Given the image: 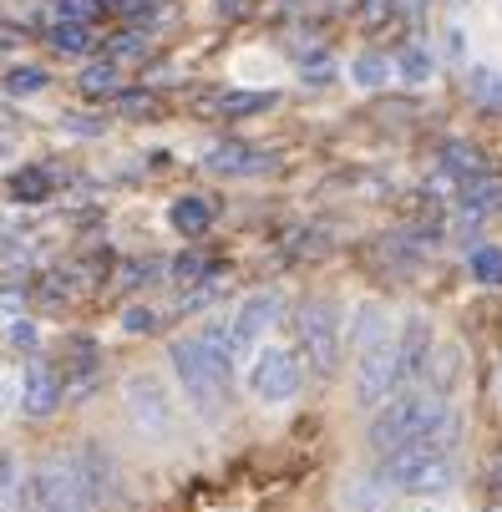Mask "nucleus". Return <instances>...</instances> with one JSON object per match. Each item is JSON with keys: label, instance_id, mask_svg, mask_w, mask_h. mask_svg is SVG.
<instances>
[{"label": "nucleus", "instance_id": "1", "mask_svg": "<svg viewBox=\"0 0 502 512\" xmlns=\"http://www.w3.org/2000/svg\"><path fill=\"white\" fill-rule=\"evenodd\" d=\"M457 436H462V411L452 406L426 436L401 442L396 452H381V482L391 492H411V497H432L447 492L457 482Z\"/></svg>", "mask_w": 502, "mask_h": 512}, {"label": "nucleus", "instance_id": "2", "mask_svg": "<svg viewBox=\"0 0 502 512\" xmlns=\"http://www.w3.org/2000/svg\"><path fill=\"white\" fill-rule=\"evenodd\" d=\"M447 411H452V396H437V391H426V386H406V391H396L386 406H376L371 447H376V452H396L401 442H416V436H426Z\"/></svg>", "mask_w": 502, "mask_h": 512}, {"label": "nucleus", "instance_id": "3", "mask_svg": "<svg viewBox=\"0 0 502 512\" xmlns=\"http://www.w3.org/2000/svg\"><path fill=\"white\" fill-rule=\"evenodd\" d=\"M21 502H26V512H97L71 447H56L51 457H41L31 467V477L21 487Z\"/></svg>", "mask_w": 502, "mask_h": 512}, {"label": "nucleus", "instance_id": "4", "mask_svg": "<svg viewBox=\"0 0 502 512\" xmlns=\"http://www.w3.org/2000/svg\"><path fill=\"white\" fill-rule=\"evenodd\" d=\"M295 355L310 376L330 381L340 365V310L335 300H305L295 315Z\"/></svg>", "mask_w": 502, "mask_h": 512}, {"label": "nucleus", "instance_id": "5", "mask_svg": "<svg viewBox=\"0 0 502 512\" xmlns=\"http://www.w3.org/2000/svg\"><path fill=\"white\" fill-rule=\"evenodd\" d=\"M168 365H173L178 386L188 391V401L198 406V416L219 421V416H224V406H229V381H224L219 371H213V360L203 355L198 335L173 340V345H168Z\"/></svg>", "mask_w": 502, "mask_h": 512}, {"label": "nucleus", "instance_id": "6", "mask_svg": "<svg viewBox=\"0 0 502 512\" xmlns=\"http://www.w3.org/2000/svg\"><path fill=\"white\" fill-rule=\"evenodd\" d=\"M305 386V365L295 350H284V345H264L254 360H249V391L254 401L264 406H284V401H295Z\"/></svg>", "mask_w": 502, "mask_h": 512}, {"label": "nucleus", "instance_id": "7", "mask_svg": "<svg viewBox=\"0 0 502 512\" xmlns=\"http://www.w3.org/2000/svg\"><path fill=\"white\" fill-rule=\"evenodd\" d=\"M122 406H127V421L142 431V436H153V442H168L173 436V396L158 376H127L122 381Z\"/></svg>", "mask_w": 502, "mask_h": 512}, {"label": "nucleus", "instance_id": "8", "mask_svg": "<svg viewBox=\"0 0 502 512\" xmlns=\"http://www.w3.org/2000/svg\"><path fill=\"white\" fill-rule=\"evenodd\" d=\"M401 391V371H396V335L355 350V401L361 406H386Z\"/></svg>", "mask_w": 502, "mask_h": 512}, {"label": "nucleus", "instance_id": "9", "mask_svg": "<svg viewBox=\"0 0 502 512\" xmlns=\"http://www.w3.org/2000/svg\"><path fill=\"white\" fill-rule=\"evenodd\" d=\"M71 452H77V467H82V482H87L97 512L127 507V477H122L117 457H112L102 442H71Z\"/></svg>", "mask_w": 502, "mask_h": 512}, {"label": "nucleus", "instance_id": "10", "mask_svg": "<svg viewBox=\"0 0 502 512\" xmlns=\"http://www.w3.org/2000/svg\"><path fill=\"white\" fill-rule=\"evenodd\" d=\"M432 350H437V330H432V320H426L421 310H411V315H406V325H401V335H396V371H401V391H406V386H421Z\"/></svg>", "mask_w": 502, "mask_h": 512}, {"label": "nucleus", "instance_id": "11", "mask_svg": "<svg viewBox=\"0 0 502 512\" xmlns=\"http://www.w3.org/2000/svg\"><path fill=\"white\" fill-rule=\"evenodd\" d=\"M279 310H284V305H279L274 289H254V295H244V300H239V310H234L229 320H234V340H239V350H244V355H249V350L259 345V335L279 320Z\"/></svg>", "mask_w": 502, "mask_h": 512}, {"label": "nucleus", "instance_id": "12", "mask_svg": "<svg viewBox=\"0 0 502 512\" xmlns=\"http://www.w3.org/2000/svg\"><path fill=\"white\" fill-rule=\"evenodd\" d=\"M203 168L219 173V178H254V173L274 168V158L249 148V142H213V148L203 153Z\"/></svg>", "mask_w": 502, "mask_h": 512}, {"label": "nucleus", "instance_id": "13", "mask_svg": "<svg viewBox=\"0 0 502 512\" xmlns=\"http://www.w3.org/2000/svg\"><path fill=\"white\" fill-rule=\"evenodd\" d=\"M61 406V371L56 365H31V371L21 376V411L31 416V421H41V416H51Z\"/></svg>", "mask_w": 502, "mask_h": 512}, {"label": "nucleus", "instance_id": "14", "mask_svg": "<svg viewBox=\"0 0 502 512\" xmlns=\"http://www.w3.org/2000/svg\"><path fill=\"white\" fill-rule=\"evenodd\" d=\"M198 345H203V355L213 360V371L234 386V371H239V360H244V350H239V340H234V320H208V325L198 330Z\"/></svg>", "mask_w": 502, "mask_h": 512}, {"label": "nucleus", "instance_id": "15", "mask_svg": "<svg viewBox=\"0 0 502 512\" xmlns=\"http://www.w3.org/2000/svg\"><path fill=\"white\" fill-rule=\"evenodd\" d=\"M457 381H462V345H437L432 350V360H426V376H421V386L426 391H437V396H452L457 391Z\"/></svg>", "mask_w": 502, "mask_h": 512}, {"label": "nucleus", "instance_id": "16", "mask_svg": "<svg viewBox=\"0 0 502 512\" xmlns=\"http://www.w3.org/2000/svg\"><path fill=\"white\" fill-rule=\"evenodd\" d=\"M345 335H350V350H366V345L386 340L391 335L386 330V305L381 300H361V305H355V315H350V325H345Z\"/></svg>", "mask_w": 502, "mask_h": 512}, {"label": "nucleus", "instance_id": "17", "mask_svg": "<svg viewBox=\"0 0 502 512\" xmlns=\"http://www.w3.org/2000/svg\"><path fill=\"white\" fill-rule=\"evenodd\" d=\"M168 224H173L183 239H198V234L213 224V203L198 198V193H188V198H178V203L168 208Z\"/></svg>", "mask_w": 502, "mask_h": 512}, {"label": "nucleus", "instance_id": "18", "mask_svg": "<svg viewBox=\"0 0 502 512\" xmlns=\"http://www.w3.org/2000/svg\"><path fill=\"white\" fill-rule=\"evenodd\" d=\"M437 158H442V173H452L457 183L487 173V158H482V148H472V142H442Z\"/></svg>", "mask_w": 502, "mask_h": 512}, {"label": "nucleus", "instance_id": "19", "mask_svg": "<svg viewBox=\"0 0 502 512\" xmlns=\"http://www.w3.org/2000/svg\"><path fill=\"white\" fill-rule=\"evenodd\" d=\"M391 77H396V61L381 56V51H361V56L350 61V82H355V87H366V92L386 87Z\"/></svg>", "mask_w": 502, "mask_h": 512}, {"label": "nucleus", "instance_id": "20", "mask_svg": "<svg viewBox=\"0 0 502 512\" xmlns=\"http://www.w3.org/2000/svg\"><path fill=\"white\" fill-rule=\"evenodd\" d=\"M274 107V92H224V97H213V112L219 117H259Z\"/></svg>", "mask_w": 502, "mask_h": 512}, {"label": "nucleus", "instance_id": "21", "mask_svg": "<svg viewBox=\"0 0 502 512\" xmlns=\"http://www.w3.org/2000/svg\"><path fill=\"white\" fill-rule=\"evenodd\" d=\"M51 188H56V183H51L46 168H16V173H11V198H16V203H46Z\"/></svg>", "mask_w": 502, "mask_h": 512}, {"label": "nucleus", "instance_id": "22", "mask_svg": "<svg viewBox=\"0 0 502 512\" xmlns=\"http://www.w3.org/2000/svg\"><path fill=\"white\" fill-rule=\"evenodd\" d=\"M77 87H82L87 97H107V92L122 87V66H117V61H92V66H82Z\"/></svg>", "mask_w": 502, "mask_h": 512}, {"label": "nucleus", "instance_id": "23", "mask_svg": "<svg viewBox=\"0 0 502 512\" xmlns=\"http://www.w3.org/2000/svg\"><path fill=\"white\" fill-rule=\"evenodd\" d=\"M467 269H472L477 284L502 289V249H497V244H477V249L467 254Z\"/></svg>", "mask_w": 502, "mask_h": 512}, {"label": "nucleus", "instance_id": "24", "mask_svg": "<svg viewBox=\"0 0 502 512\" xmlns=\"http://www.w3.org/2000/svg\"><path fill=\"white\" fill-rule=\"evenodd\" d=\"M432 51H426V46H406L401 56H396V77L401 82H411V87H426V82H432Z\"/></svg>", "mask_w": 502, "mask_h": 512}, {"label": "nucleus", "instance_id": "25", "mask_svg": "<svg viewBox=\"0 0 502 512\" xmlns=\"http://www.w3.org/2000/svg\"><path fill=\"white\" fill-rule=\"evenodd\" d=\"M51 46L66 51V56H77V51H92L97 36H92L87 21H56V26H51Z\"/></svg>", "mask_w": 502, "mask_h": 512}, {"label": "nucleus", "instance_id": "26", "mask_svg": "<svg viewBox=\"0 0 502 512\" xmlns=\"http://www.w3.org/2000/svg\"><path fill=\"white\" fill-rule=\"evenodd\" d=\"M168 274H173V284H183V289H193L198 279H208L213 269H208V259L198 254V249H188V254H178L173 264H168Z\"/></svg>", "mask_w": 502, "mask_h": 512}, {"label": "nucleus", "instance_id": "27", "mask_svg": "<svg viewBox=\"0 0 502 512\" xmlns=\"http://www.w3.org/2000/svg\"><path fill=\"white\" fill-rule=\"evenodd\" d=\"M46 82H51V77H46L41 66H16L0 87H6L11 97H36V92H46Z\"/></svg>", "mask_w": 502, "mask_h": 512}, {"label": "nucleus", "instance_id": "28", "mask_svg": "<svg viewBox=\"0 0 502 512\" xmlns=\"http://www.w3.org/2000/svg\"><path fill=\"white\" fill-rule=\"evenodd\" d=\"M467 92H472L477 102H487V107H502V71H487V66H477L472 77H467Z\"/></svg>", "mask_w": 502, "mask_h": 512}, {"label": "nucleus", "instance_id": "29", "mask_svg": "<svg viewBox=\"0 0 502 512\" xmlns=\"http://www.w3.org/2000/svg\"><path fill=\"white\" fill-rule=\"evenodd\" d=\"M21 502V477H16V457L0 447V512H16Z\"/></svg>", "mask_w": 502, "mask_h": 512}, {"label": "nucleus", "instance_id": "30", "mask_svg": "<svg viewBox=\"0 0 502 512\" xmlns=\"http://www.w3.org/2000/svg\"><path fill=\"white\" fill-rule=\"evenodd\" d=\"M142 51H148V36H142V31H117L112 36V46H107V61H137Z\"/></svg>", "mask_w": 502, "mask_h": 512}, {"label": "nucleus", "instance_id": "31", "mask_svg": "<svg viewBox=\"0 0 502 512\" xmlns=\"http://www.w3.org/2000/svg\"><path fill=\"white\" fill-rule=\"evenodd\" d=\"M158 274H163L158 259H127V264L117 269V284H122V289H137V284H148V279H158Z\"/></svg>", "mask_w": 502, "mask_h": 512}, {"label": "nucleus", "instance_id": "32", "mask_svg": "<svg viewBox=\"0 0 502 512\" xmlns=\"http://www.w3.org/2000/svg\"><path fill=\"white\" fill-rule=\"evenodd\" d=\"M224 274H208V279H198L193 289H188V295H183V310H198V305H208V300H219L224 295Z\"/></svg>", "mask_w": 502, "mask_h": 512}, {"label": "nucleus", "instance_id": "33", "mask_svg": "<svg viewBox=\"0 0 502 512\" xmlns=\"http://www.w3.org/2000/svg\"><path fill=\"white\" fill-rule=\"evenodd\" d=\"M56 16H61V21H87V26H92V21L102 16V0H56Z\"/></svg>", "mask_w": 502, "mask_h": 512}, {"label": "nucleus", "instance_id": "34", "mask_svg": "<svg viewBox=\"0 0 502 512\" xmlns=\"http://www.w3.org/2000/svg\"><path fill=\"white\" fill-rule=\"evenodd\" d=\"M21 406V376L11 371V365H0V416Z\"/></svg>", "mask_w": 502, "mask_h": 512}, {"label": "nucleus", "instance_id": "35", "mask_svg": "<svg viewBox=\"0 0 502 512\" xmlns=\"http://www.w3.org/2000/svg\"><path fill=\"white\" fill-rule=\"evenodd\" d=\"M117 112L122 117H148L153 112V97L148 92H117Z\"/></svg>", "mask_w": 502, "mask_h": 512}, {"label": "nucleus", "instance_id": "36", "mask_svg": "<svg viewBox=\"0 0 502 512\" xmlns=\"http://www.w3.org/2000/svg\"><path fill=\"white\" fill-rule=\"evenodd\" d=\"M300 77H305L310 87H325V82L335 77V66H330V56H310V61L300 66Z\"/></svg>", "mask_w": 502, "mask_h": 512}, {"label": "nucleus", "instance_id": "37", "mask_svg": "<svg viewBox=\"0 0 502 512\" xmlns=\"http://www.w3.org/2000/svg\"><path fill=\"white\" fill-rule=\"evenodd\" d=\"M153 325H158L153 310H122V330H127V335H148Z\"/></svg>", "mask_w": 502, "mask_h": 512}, {"label": "nucleus", "instance_id": "38", "mask_svg": "<svg viewBox=\"0 0 502 512\" xmlns=\"http://www.w3.org/2000/svg\"><path fill=\"white\" fill-rule=\"evenodd\" d=\"M391 11H396V0H366V21H371V26H381Z\"/></svg>", "mask_w": 502, "mask_h": 512}, {"label": "nucleus", "instance_id": "39", "mask_svg": "<svg viewBox=\"0 0 502 512\" xmlns=\"http://www.w3.org/2000/svg\"><path fill=\"white\" fill-rule=\"evenodd\" d=\"M249 0H219V16H244Z\"/></svg>", "mask_w": 502, "mask_h": 512}, {"label": "nucleus", "instance_id": "40", "mask_svg": "<svg viewBox=\"0 0 502 512\" xmlns=\"http://www.w3.org/2000/svg\"><path fill=\"white\" fill-rule=\"evenodd\" d=\"M487 487H492V497H497V502H502V457H497V462H492V477H487Z\"/></svg>", "mask_w": 502, "mask_h": 512}, {"label": "nucleus", "instance_id": "41", "mask_svg": "<svg viewBox=\"0 0 502 512\" xmlns=\"http://www.w3.org/2000/svg\"><path fill=\"white\" fill-rule=\"evenodd\" d=\"M11 340H16V345H31V325H26V320H16V330H11Z\"/></svg>", "mask_w": 502, "mask_h": 512}, {"label": "nucleus", "instance_id": "42", "mask_svg": "<svg viewBox=\"0 0 502 512\" xmlns=\"http://www.w3.org/2000/svg\"><path fill=\"white\" fill-rule=\"evenodd\" d=\"M487 512H502V507H487Z\"/></svg>", "mask_w": 502, "mask_h": 512}]
</instances>
